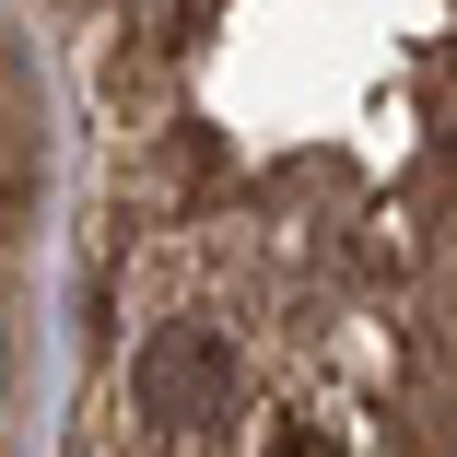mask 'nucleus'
Wrapping results in <instances>:
<instances>
[{
	"label": "nucleus",
	"instance_id": "obj_2",
	"mask_svg": "<svg viewBox=\"0 0 457 457\" xmlns=\"http://www.w3.org/2000/svg\"><path fill=\"white\" fill-rule=\"evenodd\" d=\"M258 457H363V434L340 411H282V422L258 434Z\"/></svg>",
	"mask_w": 457,
	"mask_h": 457
},
{
	"label": "nucleus",
	"instance_id": "obj_1",
	"mask_svg": "<svg viewBox=\"0 0 457 457\" xmlns=\"http://www.w3.org/2000/svg\"><path fill=\"white\" fill-rule=\"evenodd\" d=\"M129 399H141L164 434H188V422H223V411L246 399V363H235V340H223L212 317H164V328L129 352Z\"/></svg>",
	"mask_w": 457,
	"mask_h": 457
}]
</instances>
